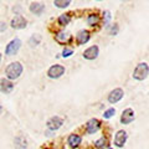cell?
I'll list each match as a JSON object with an SVG mask.
<instances>
[{
	"label": "cell",
	"instance_id": "obj_1",
	"mask_svg": "<svg viewBox=\"0 0 149 149\" xmlns=\"http://www.w3.org/2000/svg\"><path fill=\"white\" fill-rule=\"evenodd\" d=\"M22 73V65L20 62H11L5 68V76L8 80H16Z\"/></svg>",
	"mask_w": 149,
	"mask_h": 149
},
{
	"label": "cell",
	"instance_id": "obj_2",
	"mask_svg": "<svg viewBox=\"0 0 149 149\" xmlns=\"http://www.w3.org/2000/svg\"><path fill=\"white\" fill-rule=\"evenodd\" d=\"M149 76V66L147 62L138 63L133 71V78L137 81H144Z\"/></svg>",
	"mask_w": 149,
	"mask_h": 149
},
{
	"label": "cell",
	"instance_id": "obj_3",
	"mask_svg": "<svg viewBox=\"0 0 149 149\" xmlns=\"http://www.w3.org/2000/svg\"><path fill=\"white\" fill-rule=\"evenodd\" d=\"M20 46H21V41L19 40V39L11 40L10 42L6 45V47H5V54H6L8 56L15 55L17 51H19V49H20Z\"/></svg>",
	"mask_w": 149,
	"mask_h": 149
},
{
	"label": "cell",
	"instance_id": "obj_4",
	"mask_svg": "<svg viewBox=\"0 0 149 149\" xmlns=\"http://www.w3.org/2000/svg\"><path fill=\"white\" fill-rule=\"evenodd\" d=\"M65 73V67L61 66V65H54V66H51L47 71V76L50 78H58L61 77L62 74Z\"/></svg>",
	"mask_w": 149,
	"mask_h": 149
},
{
	"label": "cell",
	"instance_id": "obj_5",
	"mask_svg": "<svg viewBox=\"0 0 149 149\" xmlns=\"http://www.w3.org/2000/svg\"><path fill=\"white\" fill-rule=\"evenodd\" d=\"M127 139H128L127 132L123 129L118 130V132L116 133V137H114V146L118 147V148H122L125 144V142H127Z\"/></svg>",
	"mask_w": 149,
	"mask_h": 149
},
{
	"label": "cell",
	"instance_id": "obj_6",
	"mask_svg": "<svg viewBox=\"0 0 149 149\" xmlns=\"http://www.w3.org/2000/svg\"><path fill=\"white\" fill-rule=\"evenodd\" d=\"M136 118V114H134V111L132 108H127L123 111L122 116H120V123L122 124H130Z\"/></svg>",
	"mask_w": 149,
	"mask_h": 149
},
{
	"label": "cell",
	"instance_id": "obj_7",
	"mask_svg": "<svg viewBox=\"0 0 149 149\" xmlns=\"http://www.w3.org/2000/svg\"><path fill=\"white\" fill-rule=\"evenodd\" d=\"M123 96H124V92L122 88H114L108 95V102L109 103H117V102H119L123 98Z\"/></svg>",
	"mask_w": 149,
	"mask_h": 149
},
{
	"label": "cell",
	"instance_id": "obj_8",
	"mask_svg": "<svg viewBox=\"0 0 149 149\" xmlns=\"http://www.w3.org/2000/svg\"><path fill=\"white\" fill-rule=\"evenodd\" d=\"M26 24H27V21L22 15H15L11 19V26L14 27V29H17V30L25 29Z\"/></svg>",
	"mask_w": 149,
	"mask_h": 149
},
{
	"label": "cell",
	"instance_id": "obj_9",
	"mask_svg": "<svg viewBox=\"0 0 149 149\" xmlns=\"http://www.w3.org/2000/svg\"><path fill=\"white\" fill-rule=\"evenodd\" d=\"M101 128V122L97 118H92L87 122L86 124V130L88 134H93Z\"/></svg>",
	"mask_w": 149,
	"mask_h": 149
},
{
	"label": "cell",
	"instance_id": "obj_10",
	"mask_svg": "<svg viewBox=\"0 0 149 149\" xmlns=\"http://www.w3.org/2000/svg\"><path fill=\"white\" fill-rule=\"evenodd\" d=\"M98 52H100V49L97 45H93L91 47H88L87 50H85V52H83V58L86 60H95L97 58V56H98Z\"/></svg>",
	"mask_w": 149,
	"mask_h": 149
},
{
	"label": "cell",
	"instance_id": "obj_11",
	"mask_svg": "<svg viewBox=\"0 0 149 149\" xmlns=\"http://www.w3.org/2000/svg\"><path fill=\"white\" fill-rule=\"evenodd\" d=\"M62 124H63V119H62V118H60L58 116H55V117L50 118V119L47 120V128L51 129V130L58 129Z\"/></svg>",
	"mask_w": 149,
	"mask_h": 149
},
{
	"label": "cell",
	"instance_id": "obj_12",
	"mask_svg": "<svg viewBox=\"0 0 149 149\" xmlns=\"http://www.w3.org/2000/svg\"><path fill=\"white\" fill-rule=\"evenodd\" d=\"M14 90V85L8 78H1L0 80V91L3 93H10Z\"/></svg>",
	"mask_w": 149,
	"mask_h": 149
},
{
	"label": "cell",
	"instance_id": "obj_13",
	"mask_svg": "<svg viewBox=\"0 0 149 149\" xmlns=\"http://www.w3.org/2000/svg\"><path fill=\"white\" fill-rule=\"evenodd\" d=\"M90 37H91V35H90V32H88L87 30H81L76 35V41H77L78 45H85V44L88 42Z\"/></svg>",
	"mask_w": 149,
	"mask_h": 149
},
{
	"label": "cell",
	"instance_id": "obj_14",
	"mask_svg": "<svg viewBox=\"0 0 149 149\" xmlns=\"http://www.w3.org/2000/svg\"><path fill=\"white\" fill-rule=\"evenodd\" d=\"M67 142H68V144H70V147L77 148V147L81 144V142H82V137L78 136V134H71V136L68 137Z\"/></svg>",
	"mask_w": 149,
	"mask_h": 149
},
{
	"label": "cell",
	"instance_id": "obj_15",
	"mask_svg": "<svg viewBox=\"0 0 149 149\" xmlns=\"http://www.w3.org/2000/svg\"><path fill=\"white\" fill-rule=\"evenodd\" d=\"M45 10V5L41 3H32L30 5V11L35 15H41Z\"/></svg>",
	"mask_w": 149,
	"mask_h": 149
},
{
	"label": "cell",
	"instance_id": "obj_16",
	"mask_svg": "<svg viewBox=\"0 0 149 149\" xmlns=\"http://www.w3.org/2000/svg\"><path fill=\"white\" fill-rule=\"evenodd\" d=\"M100 20H101V17L98 14H90V15L87 16V24L90 25V26H96V25H98L100 24Z\"/></svg>",
	"mask_w": 149,
	"mask_h": 149
},
{
	"label": "cell",
	"instance_id": "obj_17",
	"mask_svg": "<svg viewBox=\"0 0 149 149\" xmlns=\"http://www.w3.org/2000/svg\"><path fill=\"white\" fill-rule=\"evenodd\" d=\"M14 143H15V148L16 149H26V147H27L26 139L22 136H17L15 138V141H14Z\"/></svg>",
	"mask_w": 149,
	"mask_h": 149
},
{
	"label": "cell",
	"instance_id": "obj_18",
	"mask_svg": "<svg viewBox=\"0 0 149 149\" xmlns=\"http://www.w3.org/2000/svg\"><path fill=\"white\" fill-rule=\"evenodd\" d=\"M55 40L57 41L58 44H66L67 41L70 40V35L66 34L65 31H60V32H57V34H56Z\"/></svg>",
	"mask_w": 149,
	"mask_h": 149
},
{
	"label": "cell",
	"instance_id": "obj_19",
	"mask_svg": "<svg viewBox=\"0 0 149 149\" xmlns=\"http://www.w3.org/2000/svg\"><path fill=\"white\" fill-rule=\"evenodd\" d=\"M95 147L97 149H104L106 147H108V139H107L106 137H101L98 141L95 143Z\"/></svg>",
	"mask_w": 149,
	"mask_h": 149
},
{
	"label": "cell",
	"instance_id": "obj_20",
	"mask_svg": "<svg viewBox=\"0 0 149 149\" xmlns=\"http://www.w3.org/2000/svg\"><path fill=\"white\" fill-rule=\"evenodd\" d=\"M57 21L61 26H66V25H68V22L71 21V16H70L68 14H63V15H60Z\"/></svg>",
	"mask_w": 149,
	"mask_h": 149
},
{
	"label": "cell",
	"instance_id": "obj_21",
	"mask_svg": "<svg viewBox=\"0 0 149 149\" xmlns=\"http://www.w3.org/2000/svg\"><path fill=\"white\" fill-rule=\"evenodd\" d=\"M40 41H41V36L39 34H34L31 37H30V40H29V45L30 46H37L40 44Z\"/></svg>",
	"mask_w": 149,
	"mask_h": 149
},
{
	"label": "cell",
	"instance_id": "obj_22",
	"mask_svg": "<svg viewBox=\"0 0 149 149\" xmlns=\"http://www.w3.org/2000/svg\"><path fill=\"white\" fill-rule=\"evenodd\" d=\"M54 4H55V6L63 9V8H67L71 4V0H55Z\"/></svg>",
	"mask_w": 149,
	"mask_h": 149
},
{
	"label": "cell",
	"instance_id": "obj_23",
	"mask_svg": "<svg viewBox=\"0 0 149 149\" xmlns=\"http://www.w3.org/2000/svg\"><path fill=\"white\" fill-rule=\"evenodd\" d=\"M114 114H116V109L114 108H109V109H107L103 113V118L104 119H109V118L113 117Z\"/></svg>",
	"mask_w": 149,
	"mask_h": 149
},
{
	"label": "cell",
	"instance_id": "obj_24",
	"mask_svg": "<svg viewBox=\"0 0 149 149\" xmlns=\"http://www.w3.org/2000/svg\"><path fill=\"white\" fill-rule=\"evenodd\" d=\"M103 20H104V25H106V27L108 29V27H109L108 22H109V20H111V13H109L108 10L103 13Z\"/></svg>",
	"mask_w": 149,
	"mask_h": 149
},
{
	"label": "cell",
	"instance_id": "obj_25",
	"mask_svg": "<svg viewBox=\"0 0 149 149\" xmlns=\"http://www.w3.org/2000/svg\"><path fill=\"white\" fill-rule=\"evenodd\" d=\"M109 34L111 35H117L118 34V24H113L109 30Z\"/></svg>",
	"mask_w": 149,
	"mask_h": 149
},
{
	"label": "cell",
	"instance_id": "obj_26",
	"mask_svg": "<svg viewBox=\"0 0 149 149\" xmlns=\"http://www.w3.org/2000/svg\"><path fill=\"white\" fill-rule=\"evenodd\" d=\"M72 54H73V51L71 49H65L62 51V57H70Z\"/></svg>",
	"mask_w": 149,
	"mask_h": 149
},
{
	"label": "cell",
	"instance_id": "obj_27",
	"mask_svg": "<svg viewBox=\"0 0 149 149\" xmlns=\"http://www.w3.org/2000/svg\"><path fill=\"white\" fill-rule=\"evenodd\" d=\"M6 30V24L5 22H0V31H5Z\"/></svg>",
	"mask_w": 149,
	"mask_h": 149
},
{
	"label": "cell",
	"instance_id": "obj_28",
	"mask_svg": "<svg viewBox=\"0 0 149 149\" xmlns=\"http://www.w3.org/2000/svg\"><path fill=\"white\" fill-rule=\"evenodd\" d=\"M1 113H3V106L0 104V114H1Z\"/></svg>",
	"mask_w": 149,
	"mask_h": 149
},
{
	"label": "cell",
	"instance_id": "obj_29",
	"mask_svg": "<svg viewBox=\"0 0 149 149\" xmlns=\"http://www.w3.org/2000/svg\"><path fill=\"white\" fill-rule=\"evenodd\" d=\"M0 61H1V54H0Z\"/></svg>",
	"mask_w": 149,
	"mask_h": 149
},
{
	"label": "cell",
	"instance_id": "obj_30",
	"mask_svg": "<svg viewBox=\"0 0 149 149\" xmlns=\"http://www.w3.org/2000/svg\"><path fill=\"white\" fill-rule=\"evenodd\" d=\"M108 149H112V148H108Z\"/></svg>",
	"mask_w": 149,
	"mask_h": 149
},
{
	"label": "cell",
	"instance_id": "obj_31",
	"mask_svg": "<svg viewBox=\"0 0 149 149\" xmlns=\"http://www.w3.org/2000/svg\"><path fill=\"white\" fill-rule=\"evenodd\" d=\"M98 1H101V0H98Z\"/></svg>",
	"mask_w": 149,
	"mask_h": 149
}]
</instances>
